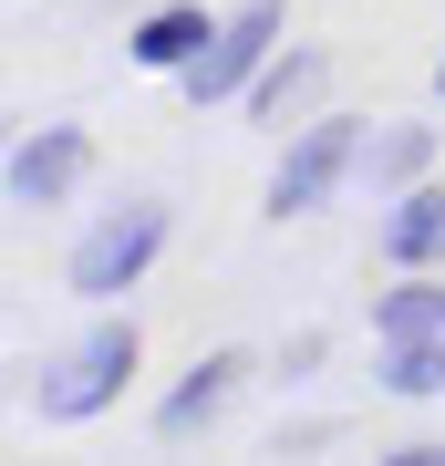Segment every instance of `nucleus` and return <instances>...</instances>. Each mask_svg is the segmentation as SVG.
Listing matches in <instances>:
<instances>
[{
	"mask_svg": "<svg viewBox=\"0 0 445 466\" xmlns=\"http://www.w3.org/2000/svg\"><path fill=\"white\" fill-rule=\"evenodd\" d=\"M352 156H363V135H352V125H300L290 156L269 167V218H311V208H331V187L352 177Z\"/></svg>",
	"mask_w": 445,
	"mask_h": 466,
	"instance_id": "nucleus-3",
	"label": "nucleus"
},
{
	"mask_svg": "<svg viewBox=\"0 0 445 466\" xmlns=\"http://www.w3.org/2000/svg\"><path fill=\"white\" fill-rule=\"evenodd\" d=\"M383 259L394 269H425V259H445V187H414V198L383 218Z\"/></svg>",
	"mask_w": 445,
	"mask_h": 466,
	"instance_id": "nucleus-7",
	"label": "nucleus"
},
{
	"mask_svg": "<svg viewBox=\"0 0 445 466\" xmlns=\"http://www.w3.org/2000/svg\"><path fill=\"white\" fill-rule=\"evenodd\" d=\"M373 332H383V342H425V332H445V290H435V280L383 290V300H373Z\"/></svg>",
	"mask_w": 445,
	"mask_h": 466,
	"instance_id": "nucleus-9",
	"label": "nucleus"
},
{
	"mask_svg": "<svg viewBox=\"0 0 445 466\" xmlns=\"http://www.w3.org/2000/svg\"><path fill=\"white\" fill-rule=\"evenodd\" d=\"M156 249H166V208L156 198H125L115 218H94V228H83V249H73V300H115V290H135L156 269Z\"/></svg>",
	"mask_w": 445,
	"mask_h": 466,
	"instance_id": "nucleus-1",
	"label": "nucleus"
},
{
	"mask_svg": "<svg viewBox=\"0 0 445 466\" xmlns=\"http://www.w3.org/2000/svg\"><path fill=\"white\" fill-rule=\"evenodd\" d=\"M414 167H425V135H414V125H394V135L373 146V177H383V187H404Z\"/></svg>",
	"mask_w": 445,
	"mask_h": 466,
	"instance_id": "nucleus-12",
	"label": "nucleus"
},
{
	"mask_svg": "<svg viewBox=\"0 0 445 466\" xmlns=\"http://www.w3.org/2000/svg\"><path fill=\"white\" fill-rule=\"evenodd\" d=\"M83 167H94V146H83L73 125H42L32 146L11 156V208H63L83 187Z\"/></svg>",
	"mask_w": 445,
	"mask_h": 466,
	"instance_id": "nucleus-5",
	"label": "nucleus"
},
{
	"mask_svg": "<svg viewBox=\"0 0 445 466\" xmlns=\"http://www.w3.org/2000/svg\"><path fill=\"white\" fill-rule=\"evenodd\" d=\"M311 84H321V63H311V52H280V63L259 73V94H248V104H259V115H290Z\"/></svg>",
	"mask_w": 445,
	"mask_h": 466,
	"instance_id": "nucleus-11",
	"label": "nucleus"
},
{
	"mask_svg": "<svg viewBox=\"0 0 445 466\" xmlns=\"http://www.w3.org/2000/svg\"><path fill=\"white\" fill-rule=\"evenodd\" d=\"M383 383H394V394H445V332H425V342H383Z\"/></svg>",
	"mask_w": 445,
	"mask_h": 466,
	"instance_id": "nucleus-10",
	"label": "nucleus"
},
{
	"mask_svg": "<svg viewBox=\"0 0 445 466\" xmlns=\"http://www.w3.org/2000/svg\"><path fill=\"white\" fill-rule=\"evenodd\" d=\"M125 373H135V321H94L73 352H63V373L42 383V415L52 425H83V415H104V404L125 394Z\"/></svg>",
	"mask_w": 445,
	"mask_h": 466,
	"instance_id": "nucleus-2",
	"label": "nucleus"
},
{
	"mask_svg": "<svg viewBox=\"0 0 445 466\" xmlns=\"http://www.w3.org/2000/svg\"><path fill=\"white\" fill-rule=\"evenodd\" d=\"M217 42V21L207 11H187V0H177V11H156L146 21V32H135L125 52H135V63H146V73H187V63H197V52Z\"/></svg>",
	"mask_w": 445,
	"mask_h": 466,
	"instance_id": "nucleus-6",
	"label": "nucleus"
},
{
	"mask_svg": "<svg viewBox=\"0 0 445 466\" xmlns=\"http://www.w3.org/2000/svg\"><path fill=\"white\" fill-rule=\"evenodd\" d=\"M269 42H280V0H248V11H228V21H217V42L177 73V84L197 94V104H228L248 73H269Z\"/></svg>",
	"mask_w": 445,
	"mask_h": 466,
	"instance_id": "nucleus-4",
	"label": "nucleus"
},
{
	"mask_svg": "<svg viewBox=\"0 0 445 466\" xmlns=\"http://www.w3.org/2000/svg\"><path fill=\"white\" fill-rule=\"evenodd\" d=\"M228 394H238V352H207V363L187 373L177 394H166V415H156V425H166V435H197V425H207Z\"/></svg>",
	"mask_w": 445,
	"mask_h": 466,
	"instance_id": "nucleus-8",
	"label": "nucleus"
}]
</instances>
